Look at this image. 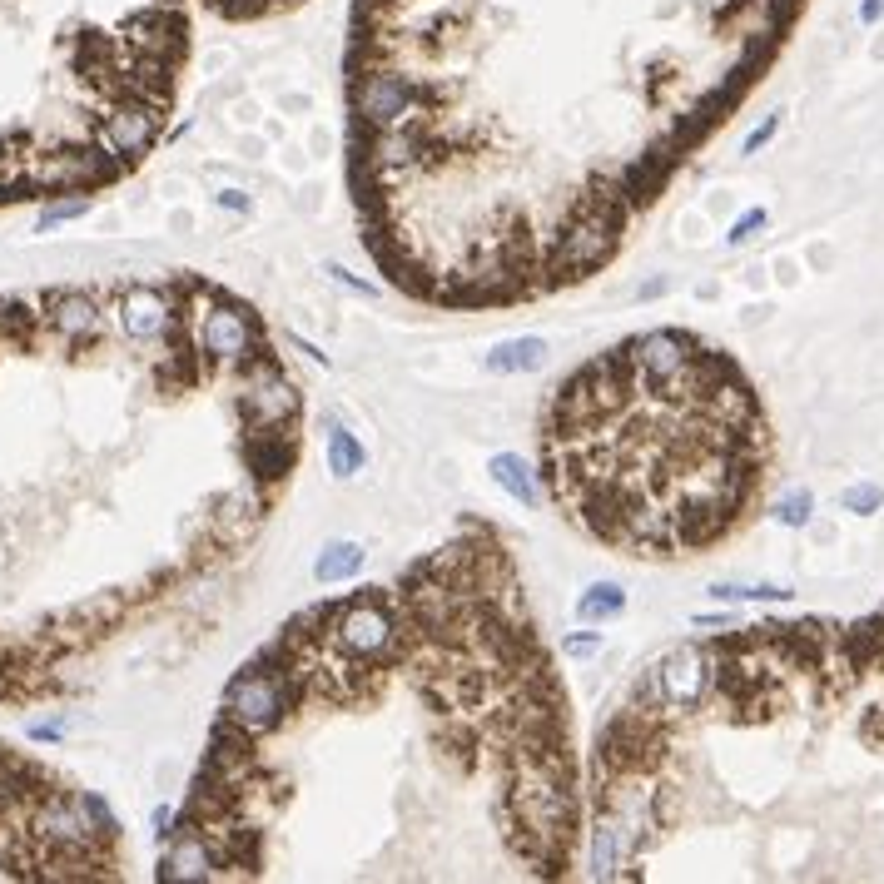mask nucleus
Listing matches in <instances>:
<instances>
[{
	"label": "nucleus",
	"instance_id": "f257e3e1",
	"mask_svg": "<svg viewBox=\"0 0 884 884\" xmlns=\"http://www.w3.org/2000/svg\"><path fill=\"white\" fill-rule=\"evenodd\" d=\"M542 457L557 502L596 542L686 557L745 517L765 472V418L726 353L656 328L552 398Z\"/></svg>",
	"mask_w": 884,
	"mask_h": 884
},
{
	"label": "nucleus",
	"instance_id": "f03ea898",
	"mask_svg": "<svg viewBox=\"0 0 884 884\" xmlns=\"http://www.w3.org/2000/svg\"><path fill=\"white\" fill-rule=\"evenodd\" d=\"M303 696V681L289 671V661L274 651H264V661H254L249 671H239L224 691V721L239 726L244 736L264 740L269 731L284 726V716L298 706Z\"/></svg>",
	"mask_w": 884,
	"mask_h": 884
},
{
	"label": "nucleus",
	"instance_id": "7ed1b4c3",
	"mask_svg": "<svg viewBox=\"0 0 884 884\" xmlns=\"http://www.w3.org/2000/svg\"><path fill=\"white\" fill-rule=\"evenodd\" d=\"M621 229H626V199H621L616 189L587 194L582 209H577V224L562 234L557 254L547 259V274H552V279H582L587 269H596V264L616 249Z\"/></svg>",
	"mask_w": 884,
	"mask_h": 884
},
{
	"label": "nucleus",
	"instance_id": "20e7f679",
	"mask_svg": "<svg viewBox=\"0 0 884 884\" xmlns=\"http://www.w3.org/2000/svg\"><path fill=\"white\" fill-rule=\"evenodd\" d=\"M398 631H403V616H398V606H393L388 596H378V591L328 606V646H333L338 656H348L353 666H368V661L393 656Z\"/></svg>",
	"mask_w": 884,
	"mask_h": 884
},
{
	"label": "nucleus",
	"instance_id": "39448f33",
	"mask_svg": "<svg viewBox=\"0 0 884 884\" xmlns=\"http://www.w3.org/2000/svg\"><path fill=\"white\" fill-rule=\"evenodd\" d=\"M189 318H194V348L204 358H214V363H249V358L269 353V338H264L259 318L244 303H234V298L204 289L194 298Z\"/></svg>",
	"mask_w": 884,
	"mask_h": 884
},
{
	"label": "nucleus",
	"instance_id": "423d86ee",
	"mask_svg": "<svg viewBox=\"0 0 884 884\" xmlns=\"http://www.w3.org/2000/svg\"><path fill=\"white\" fill-rule=\"evenodd\" d=\"M433 85H423L418 75H403L398 65H373L368 75H358L353 85V105L363 115V125H403V120H428L433 110Z\"/></svg>",
	"mask_w": 884,
	"mask_h": 884
},
{
	"label": "nucleus",
	"instance_id": "0eeeda50",
	"mask_svg": "<svg viewBox=\"0 0 884 884\" xmlns=\"http://www.w3.org/2000/svg\"><path fill=\"white\" fill-rule=\"evenodd\" d=\"M244 418H249V428H284V433H294L298 423L294 378L269 353L244 363Z\"/></svg>",
	"mask_w": 884,
	"mask_h": 884
},
{
	"label": "nucleus",
	"instance_id": "6e6552de",
	"mask_svg": "<svg viewBox=\"0 0 884 884\" xmlns=\"http://www.w3.org/2000/svg\"><path fill=\"white\" fill-rule=\"evenodd\" d=\"M25 189H90L115 174L110 149H60V154H30L25 159Z\"/></svg>",
	"mask_w": 884,
	"mask_h": 884
},
{
	"label": "nucleus",
	"instance_id": "1a4fd4ad",
	"mask_svg": "<svg viewBox=\"0 0 884 884\" xmlns=\"http://www.w3.org/2000/svg\"><path fill=\"white\" fill-rule=\"evenodd\" d=\"M154 135H159V105L145 100V95L125 100V105L100 125V145L110 149L115 159H140V154L154 145Z\"/></svg>",
	"mask_w": 884,
	"mask_h": 884
},
{
	"label": "nucleus",
	"instance_id": "9d476101",
	"mask_svg": "<svg viewBox=\"0 0 884 884\" xmlns=\"http://www.w3.org/2000/svg\"><path fill=\"white\" fill-rule=\"evenodd\" d=\"M656 676V691H661V706H696L711 686V666H706V651L701 646H681L671 651L661 666H651Z\"/></svg>",
	"mask_w": 884,
	"mask_h": 884
},
{
	"label": "nucleus",
	"instance_id": "9b49d317",
	"mask_svg": "<svg viewBox=\"0 0 884 884\" xmlns=\"http://www.w3.org/2000/svg\"><path fill=\"white\" fill-rule=\"evenodd\" d=\"M115 323H120V333L130 343H159L174 328V303L159 289H149V284H135L115 303Z\"/></svg>",
	"mask_w": 884,
	"mask_h": 884
},
{
	"label": "nucleus",
	"instance_id": "f8f14e48",
	"mask_svg": "<svg viewBox=\"0 0 884 884\" xmlns=\"http://www.w3.org/2000/svg\"><path fill=\"white\" fill-rule=\"evenodd\" d=\"M224 865H219V850L209 845V835L199 825H184L169 835V850L159 860V880H214Z\"/></svg>",
	"mask_w": 884,
	"mask_h": 884
},
{
	"label": "nucleus",
	"instance_id": "ddd939ff",
	"mask_svg": "<svg viewBox=\"0 0 884 884\" xmlns=\"http://www.w3.org/2000/svg\"><path fill=\"white\" fill-rule=\"evenodd\" d=\"M45 318H50V328H55L65 343H90V338L100 333V323H105L100 303L90 294H80V289H65V294L45 298Z\"/></svg>",
	"mask_w": 884,
	"mask_h": 884
},
{
	"label": "nucleus",
	"instance_id": "4468645a",
	"mask_svg": "<svg viewBox=\"0 0 884 884\" xmlns=\"http://www.w3.org/2000/svg\"><path fill=\"white\" fill-rule=\"evenodd\" d=\"M482 363H487V373H537V368L547 363V338H537V333L507 338V343H497Z\"/></svg>",
	"mask_w": 884,
	"mask_h": 884
},
{
	"label": "nucleus",
	"instance_id": "2eb2a0df",
	"mask_svg": "<svg viewBox=\"0 0 884 884\" xmlns=\"http://www.w3.org/2000/svg\"><path fill=\"white\" fill-rule=\"evenodd\" d=\"M487 472H492V482H497L512 502H522V507H537V502H542L537 477H532V467L522 462V452H497V457L487 462Z\"/></svg>",
	"mask_w": 884,
	"mask_h": 884
},
{
	"label": "nucleus",
	"instance_id": "dca6fc26",
	"mask_svg": "<svg viewBox=\"0 0 884 884\" xmlns=\"http://www.w3.org/2000/svg\"><path fill=\"white\" fill-rule=\"evenodd\" d=\"M363 572V547L358 542H328L323 552H318V562H313V577L323 582V587H338V582H348V577H358Z\"/></svg>",
	"mask_w": 884,
	"mask_h": 884
},
{
	"label": "nucleus",
	"instance_id": "f3484780",
	"mask_svg": "<svg viewBox=\"0 0 884 884\" xmlns=\"http://www.w3.org/2000/svg\"><path fill=\"white\" fill-rule=\"evenodd\" d=\"M363 462H368V457H363V442L353 438L348 428H333V433H328V472H333L338 482L358 477Z\"/></svg>",
	"mask_w": 884,
	"mask_h": 884
},
{
	"label": "nucleus",
	"instance_id": "a211bd4d",
	"mask_svg": "<svg viewBox=\"0 0 884 884\" xmlns=\"http://www.w3.org/2000/svg\"><path fill=\"white\" fill-rule=\"evenodd\" d=\"M621 606H626V591L616 582H591L577 601V616L582 621H611V616H621Z\"/></svg>",
	"mask_w": 884,
	"mask_h": 884
},
{
	"label": "nucleus",
	"instance_id": "6ab92c4d",
	"mask_svg": "<svg viewBox=\"0 0 884 884\" xmlns=\"http://www.w3.org/2000/svg\"><path fill=\"white\" fill-rule=\"evenodd\" d=\"M716 601H785V587H716Z\"/></svg>",
	"mask_w": 884,
	"mask_h": 884
},
{
	"label": "nucleus",
	"instance_id": "aec40b11",
	"mask_svg": "<svg viewBox=\"0 0 884 884\" xmlns=\"http://www.w3.org/2000/svg\"><path fill=\"white\" fill-rule=\"evenodd\" d=\"M775 517H780L785 527H805V522H810V492H790V497H780Z\"/></svg>",
	"mask_w": 884,
	"mask_h": 884
},
{
	"label": "nucleus",
	"instance_id": "412c9836",
	"mask_svg": "<svg viewBox=\"0 0 884 884\" xmlns=\"http://www.w3.org/2000/svg\"><path fill=\"white\" fill-rule=\"evenodd\" d=\"M880 502H884V492H880V487H870V482H865V487H850V492L840 497V507H845V512H875Z\"/></svg>",
	"mask_w": 884,
	"mask_h": 884
},
{
	"label": "nucleus",
	"instance_id": "4be33fe9",
	"mask_svg": "<svg viewBox=\"0 0 884 884\" xmlns=\"http://www.w3.org/2000/svg\"><path fill=\"white\" fill-rule=\"evenodd\" d=\"M85 209H90L85 199H70V204H55V209H45V214H40V229H55V224H65V219H80Z\"/></svg>",
	"mask_w": 884,
	"mask_h": 884
},
{
	"label": "nucleus",
	"instance_id": "5701e85b",
	"mask_svg": "<svg viewBox=\"0 0 884 884\" xmlns=\"http://www.w3.org/2000/svg\"><path fill=\"white\" fill-rule=\"evenodd\" d=\"M562 651H567V656H591V651H601V631H587V636H567V641H562Z\"/></svg>",
	"mask_w": 884,
	"mask_h": 884
},
{
	"label": "nucleus",
	"instance_id": "b1692460",
	"mask_svg": "<svg viewBox=\"0 0 884 884\" xmlns=\"http://www.w3.org/2000/svg\"><path fill=\"white\" fill-rule=\"evenodd\" d=\"M755 229H765V209H750V214L740 219L736 229H731V244H745V239H750Z\"/></svg>",
	"mask_w": 884,
	"mask_h": 884
},
{
	"label": "nucleus",
	"instance_id": "393cba45",
	"mask_svg": "<svg viewBox=\"0 0 884 884\" xmlns=\"http://www.w3.org/2000/svg\"><path fill=\"white\" fill-rule=\"evenodd\" d=\"M775 130H780V115H770V120H765V125H760V130H755V135H750V140H745V154H755V149L765 145V140H770V135H775Z\"/></svg>",
	"mask_w": 884,
	"mask_h": 884
},
{
	"label": "nucleus",
	"instance_id": "a878e982",
	"mask_svg": "<svg viewBox=\"0 0 884 884\" xmlns=\"http://www.w3.org/2000/svg\"><path fill=\"white\" fill-rule=\"evenodd\" d=\"M219 204H224V209H249V199H244L239 189H224V194H219Z\"/></svg>",
	"mask_w": 884,
	"mask_h": 884
},
{
	"label": "nucleus",
	"instance_id": "bb28decb",
	"mask_svg": "<svg viewBox=\"0 0 884 884\" xmlns=\"http://www.w3.org/2000/svg\"><path fill=\"white\" fill-rule=\"evenodd\" d=\"M884 15V0H865V5H860V20H880Z\"/></svg>",
	"mask_w": 884,
	"mask_h": 884
}]
</instances>
